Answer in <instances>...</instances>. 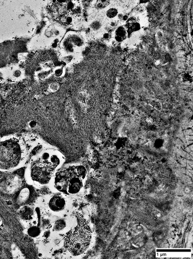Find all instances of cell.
Segmentation results:
<instances>
[{
    "label": "cell",
    "mask_w": 193,
    "mask_h": 259,
    "mask_svg": "<svg viewBox=\"0 0 193 259\" xmlns=\"http://www.w3.org/2000/svg\"><path fill=\"white\" fill-rule=\"evenodd\" d=\"M62 152L52 147H45L33 156L28 171V176L37 185L49 184L56 172L65 164Z\"/></svg>",
    "instance_id": "6da1fadb"
},
{
    "label": "cell",
    "mask_w": 193,
    "mask_h": 259,
    "mask_svg": "<svg viewBox=\"0 0 193 259\" xmlns=\"http://www.w3.org/2000/svg\"><path fill=\"white\" fill-rule=\"evenodd\" d=\"M87 175V168L83 164H65L55 174L50 183L59 193L72 195L82 190Z\"/></svg>",
    "instance_id": "7a4b0ae2"
},
{
    "label": "cell",
    "mask_w": 193,
    "mask_h": 259,
    "mask_svg": "<svg viewBox=\"0 0 193 259\" xmlns=\"http://www.w3.org/2000/svg\"><path fill=\"white\" fill-rule=\"evenodd\" d=\"M77 225L64 235V246L73 256L79 255L87 249L91 241L92 231L88 222L77 215Z\"/></svg>",
    "instance_id": "3957f363"
},
{
    "label": "cell",
    "mask_w": 193,
    "mask_h": 259,
    "mask_svg": "<svg viewBox=\"0 0 193 259\" xmlns=\"http://www.w3.org/2000/svg\"><path fill=\"white\" fill-rule=\"evenodd\" d=\"M24 148L16 140L0 142V169L8 170L18 167L24 159Z\"/></svg>",
    "instance_id": "277c9868"
},
{
    "label": "cell",
    "mask_w": 193,
    "mask_h": 259,
    "mask_svg": "<svg viewBox=\"0 0 193 259\" xmlns=\"http://www.w3.org/2000/svg\"><path fill=\"white\" fill-rule=\"evenodd\" d=\"M66 205L65 198L60 194L54 195L51 198L48 203L50 209L54 212H59L62 210Z\"/></svg>",
    "instance_id": "5b68a950"
},
{
    "label": "cell",
    "mask_w": 193,
    "mask_h": 259,
    "mask_svg": "<svg viewBox=\"0 0 193 259\" xmlns=\"http://www.w3.org/2000/svg\"><path fill=\"white\" fill-rule=\"evenodd\" d=\"M125 28L128 34V38H129L134 32L141 30V25L136 17L132 16L126 21Z\"/></svg>",
    "instance_id": "8992f818"
},
{
    "label": "cell",
    "mask_w": 193,
    "mask_h": 259,
    "mask_svg": "<svg viewBox=\"0 0 193 259\" xmlns=\"http://www.w3.org/2000/svg\"><path fill=\"white\" fill-rule=\"evenodd\" d=\"M19 215L22 221L28 223L33 219L35 212L33 209L30 206L23 205L19 210Z\"/></svg>",
    "instance_id": "52a82bcc"
},
{
    "label": "cell",
    "mask_w": 193,
    "mask_h": 259,
    "mask_svg": "<svg viewBox=\"0 0 193 259\" xmlns=\"http://www.w3.org/2000/svg\"><path fill=\"white\" fill-rule=\"evenodd\" d=\"M31 197V192L30 189L28 188H23L18 195L17 199L18 203L20 205H24L28 202Z\"/></svg>",
    "instance_id": "ba28073f"
},
{
    "label": "cell",
    "mask_w": 193,
    "mask_h": 259,
    "mask_svg": "<svg viewBox=\"0 0 193 259\" xmlns=\"http://www.w3.org/2000/svg\"><path fill=\"white\" fill-rule=\"evenodd\" d=\"M114 38L118 42H122L128 38V34L125 27L120 26L117 28L114 34Z\"/></svg>",
    "instance_id": "9c48e42d"
},
{
    "label": "cell",
    "mask_w": 193,
    "mask_h": 259,
    "mask_svg": "<svg viewBox=\"0 0 193 259\" xmlns=\"http://www.w3.org/2000/svg\"><path fill=\"white\" fill-rule=\"evenodd\" d=\"M27 233L29 236L31 237L36 238L40 235L41 233V230L39 227L37 226H30L28 229Z\"/></svg>",
    "instance_id": "30bf717a"
},
{
    "label": "cell",
    "mask_w": 193,
    "mask_h": 259,
    "mask_svg": "<svg viewBox=\"0 0 193 259\" xmlns=\"http://www.w3.org/2000/svg\"><path fill=\"white\" fill-rule=\"evenodd\" d=\"M119 14V11L115 8H111L109 9L106 12V16L109 19H113L115 18Z\"/></svg>",
    "instance_id": "8fae6325"
},
{
    "label": "cell",
    "mask_w": 193,
    "mask_h": 259,
    "mask_svg": "<svg viewBox=\"0 0 193 259\" xmlns=\"http://www.w3.org/2000/svg\"><path fill=\"white\" fill-rule=\"evenodd\" d=\"M66 226V223L65 221L63 219H60L56 222L55 224L54 230L55 231H59L63 230Z\"/></svg>",
    "instance_id": "7c38bea8"
},
{
    "label": "cell",
    "mask_w": 193,
    "mask_h": 259,
    "mask_svg": "<svg viewBox=\"0 0 193 259\" xmlns=\"http://www.w3.org/2000/svg\"><path fill=\"white\" fill-rule=\"evenodd\" d=\"M182 79L185 82L190 83V82H192V77L189 74H185L182 76Z\"/></svg>",
    "instance_id": "4fadbf2b"
},
{
    "label": "cell",
    "mask_w": 193,
    "mask_h": 259,
    "mask_svg": "<svg viewBox=\"0 0 193 259\" xmlns=\"http://www.w3.org/2000/svg\"><path fill=\"white\" fill-rule=\"evenodd\" d=\"M110 4V1H101L98 4V7L100 8H104L105 7L109 6Z\"/></svg>",
    "instance_id": "5bb4252c"
},
{
    "label": "cell",
    "mask_w": 193,
    "mask_h": 259,
    "mask_svg": "<svg viewBox=\"0 0 193 259\" xmlns=\"http://www.w3.org/2000/svg\"><path fill=\"white\" fill-rule=\"evenodd\" d=\"M100 27V24L99 22L95 21L93 22L92 24L91 27L94 30H97L99 29Z\"/></svg>",
    "instance_id": "9a60e30c"
},
{
    "label": "cell",
    "mask_w": 193,
    "mask_h": 259,
    "mask_svg": "<svg viewBox=\"0 0 193 259\" xmlns=\"http://www.w3.org/2000/svg\"><path fill=\"white\" fill-rule=\"evenodd\" d=\"M63 71L62 69L59 68L56 69L55 71V74L56 76L59 77L61 76L63 74Z\"/></svg>",
    "instance_id": "2e32d148"
},
{
    "label": "cell",
    "mask_w": 193,
    "mask_h": 259,
    "mask_svg": "<svg viewBox=\"0 0 193 259\" xmlns=\"http://www.w3.org/2000/svg\"><path fill=\"white\" fill-rule=\"evenodd\" d=\"M37 125V123L35 121H30L29 126L31 128H33L35 127Z\"/></svg>",
    "instance_id": "e0dca14e"
},
{
    "label": "cell",
    "mask_w": 193,
    "mask_h": 259,
    "mask_svg": "<svg viewBox=\"0 0 193 259\" xmlns=\"http://www.w3.org/2000/svg\"><path fill=\"white\" fill-rule=\"evenodd\" d=\"M111 35L109 33H105L103 35V37L105 40H109L111 38Z\"/></svg>",
    "instance_id": "ac0fdd59"
},
{
    "label": "cell",
    "mask_w": 193,
    "mask_h": 259,
    "mask_svg": "<svg viewBox=\"0 0 193 259\" xmlns=\"http://www.w3.org/2000/svg\"><path fill=\"white\" fill-rule=\"evenodd\" d=\"M155 217L159 219V218H160L162 217V214L159 212H156L155 214Z\"/></svg>",
    "instance_id": "d6986e66"
},
{
    "label": "cell",
    "mask_w": 193,
    "mask_h": 259,
    "mask_svg": "<svg viewBox=\"0 0 193 259\" xmlns=\"http://www.w3.org/2000/svg\"><path fill=\"white\" fill-rule=\"evenodd\" d=\"M129 17L127 15H123L122 18V20L123 21H126L128 19Z\"/></svg>",
    "instance_id": "ffe728a7"
},
{
    "label": "cell",
    "mask_w": 193,
    "mask_h": 259,
    "mask_svg": "<svg viewBox=\"0 0 193 259\" xmlns=\"http://www.w3.org/2000/svg\"><path fill=\"white\" fill-rule=\"evenodd\" d=\"M148 2V1H140V4H144L146 3V2Z\"/></svg>",
    "instance_id": "44dd1931"
},
{
    "label": "cell",
    "mask_w": 193,
    "mask_h": 259,
    "mask_svg": "<svg viewBox=\"0 0 193 259\" xmlns=\"http://www.w3.org/2000/svg\"><path fill=\"white\" fill-rule=\"evenodd\" d=\"M1 222H2V221H1V218H0V226H1V224H2V223H1Z\"/></svg>",
    "instance_id": "7402d4cb"
}]
</instances>
